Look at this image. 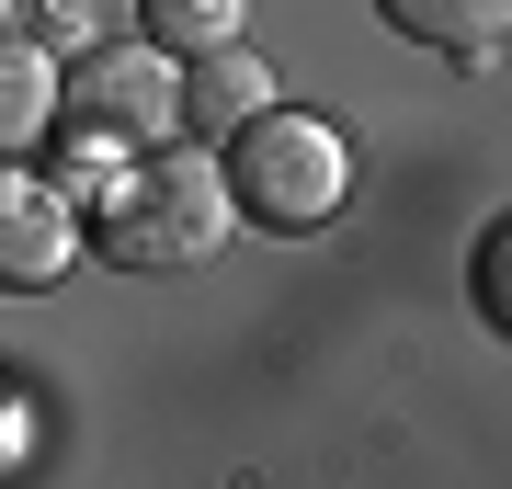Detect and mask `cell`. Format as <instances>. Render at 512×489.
Masks as SVG:
<instances>
[{
	"label": "cell",
	"instance_id": "obj_1",
	"mask_svg": "<svg viewBox=\"0 0 512 489\" xmlns=\"http://www.w3.org/2000/svg\"><path fill=\"white\" fill-rule=\"evenodd\" d=\"M80 228H92L103 262L126 273H205L239 239V205H228V171L217 148H148V160H114L92 182V205H80Z\"/></svg>",
	"mask_w": 512,
	"mask_h": 489
},
{
	"label": "cell",
	"instance_id": "obj_2",
	"mask_svg": "<svg viewBox=\"0 0 512 489\" xmlns=\"http://www.w3.org/2000/svg\"><path fill=\"white\" fill-rule=\"evenodd\" d=\"M217 171H228V205L239 228H274V239H308L342 217L353 194V137L330 114H296V103H262L251 126L217 137Z\"/></svg>",
	"mask_w": 512,
	"mask_h": 489
},
{
	"label": "cell",
	"instance_id": "obj_3",
	"mask_svg": "<svg viewBox=\"0 0 512 489\" xmlns=\"http://www.w3.org/2000/svg\"><path fill=\"white\" fill-rule=\"evenodd\" d=\"M57 114L114 137V148H160V137H183V57H160L148 35L80 46V69H57Z\"/></svg>",
	"mask_w": 512,
	"mask_h": 489
},
{
	"label": "cell",
	"instance_id": "obj_4",
	"mask_svg": "<svg viewBox=\"0 0 512 489\" xmlns=\"http://www.w3.org/2000/svg\"><path fill=\"white\" fill-rule=\"evenodd\" d=\"M80 251H92L80 194H69V182H46L35 160H0V296H46V285H69Z\"/></svg>",
	"mask_w": 512,
	"mask_h": 489
},
{
	"label": "cell",
	"instance_id": "obj_5",
	"mask_svg": "<svg viewBox=\"0 0 512 489\" xmlns=\"http://www.w3.org/2000/svg\"><path fill=\"white\" fill-rule=\"evenodd\" d=\"M262 103H285V91H274V69L251 57V35H228V46L183 57V137H205V148H217L228 126H251Z\"/></svg>",
	"mask_w": 512,
	"mask_h": 489
},
{
	"label": "cell",
	"instance_id": "obj_6",
	"mask_svg": "<svg viewBox=\"0 0 512 489\" xmlns=\"http://www.w3.org/2000/svg\"><path fill=\"white\" fill-rule=\"evenodd\" d=\"M57 137V46H35L23 23H0V160Z\"/></svg>",
	"mask_w": 512,
	"mask_h": 489
},
{
	"label": "cell",
	"instance_id": "obj_7",
	"mask_svg": "<svg viewBox=\"0 0 512 489\" xmlns=\"http://www.w3.org/2000/svg\"><path fill=\"white\" fill-rule=\"evenodd\" d=\"M399 35H421V46H444L456 69H490L501 57V35H512V0H376Z\"/></svg>",
	"mask_w": 512,
	"mask_h": 489
},
{
	"label": "cell",
	"instance_id": "obj_8",
	"mask_svg": "<svg viewBox=\"0 0 512 489\" xmlns=\"http://www.w3.org/2000/svg\"><path fill=\"white\" fill-rule=\"evenodd\" d=\"M137 35L160 57H205V46L251 35V0H137Z\"/></svg>",
	"mask_w": 512,
	"mask_h": 489
},
{
	"label": "cell",
	"instance_id": "obj_9",
	"mask_svg": "<svg viewBox=\"0 0 512 489\" xmlns=\"http://www.w3.org/2000/svg\"><path fill=\"white\" fill-rule=\"evenodd\" d=\"M467 296L490 308V330H512V217H490V239H478V262H467Z\"/></svg>",
	"mask_w": 512,
	"mask_h": 489
},
{
	"label": "cell",
	"instance_id": "obj_10",
	"mask_svg": "<svg viewBox=\"0 0 512 489\" xmlns=\"http://www.w3.org/2000/svg\"><path fill=\"white\" fill-rule=\"evenodd\" d=\"M12 444H23V410H12V399H0V455H12Z\"/></svg>",
	"mask_w": 512,
	"mask_h": 489
},
{
	"label": "cell",
	"instance_id": "obj_11",
	"mask_svg": "<svg viewBox=\"0 0 512 489\" xmlns=\"http://www.w3.org/2000/svg\"><path fill=\"white\" fill-rule=\"evenodd\" d=\"M0 23H12V0H0Z\"/></svg>",
	"mask_w": 512,
	"mask_h": 489
}]
</instances>
